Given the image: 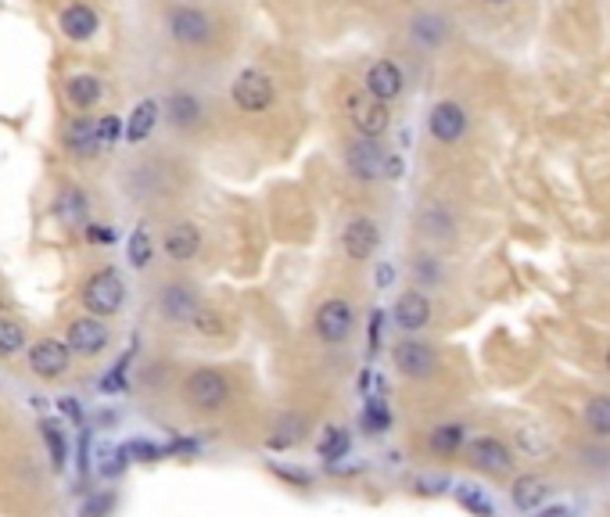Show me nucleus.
<instances>
[{
  "instance_id": "obj_1",
  "label": "nucleus",
  "mask_w": 610,
  "mask_h": 517,
  "mask_svg": "<svg viewBox=\"0 0 610 517\" xmlns=\"http://www.w3.org/2000/svg\"><path fill=\"white\" fill-rule=\"evenodd\" d=\"M122 299H126V284H122V277H119L115 270L94 273V277L87 281V288H83V302H87V310L94 312V316L115 312L122 306Z\"/></svg>"
},
{
  "instance_id": "obj_2",
  "label": "nucleus",
  "mask_w": 610,
  "mask_h": 517,
  "mask_svg": "<svg viewBox=\"0 0 610 517\" xmlns=\"http://www.w3.org/2000/svg\"><path fill=\"white\" fill-rule=\"evenodd\" d=\"M184 396H187V403H195L198 410H219V407H226V399H230V385H226V378L219 374V370H195L191 378H187V385H184Z\"/></svg>"
},
{
  "instance_id": "obj_3",
  "label": "nucleus",
  "mask_w": 610,
  "mask_h": 517,
  "mask_svg": "<svg viewBox=\"0 0 610 517\" xmlns=\"http://www.w3.org/2000/svg\"><path fill=\"white\" fill-rule=\"evenodd\" d=\"M348 119L363 137H381L388 129V104L374 94H352L348 98Z\"/></svg>"
},
{
  "instance_id": "obj_4",
  "label": "nucleus",
  "mask_w": 610,
  "mask_h": 517,
  "mask_svg": "<svg viewBox=\"0 0 610 517\" xmlns=\"http://www.w3.org/2000/svg\"><path fill=\"white\" fill-rule=\"evenodd\" d=\"M234 101L241 104L244 111H262L273 101V80L259 69H244L237 80H234Z\"/></svg>"
},
{
  "instance_id": "obj_5",
  "label": "nucleus",
  "mask_w": 610,
  "mask_h": 517,
  "mask_svg": "<svg viewBox=\"0 0 610 517\" xmlns=\"http://www.w3.org/2000/svg\"><path fill=\"white\" fill-rule=\"evenodd\" d=\"M345 162H348V173H352L356 180H377V177H385V151H381V144H377L374 137L356 140V144L348 148Z\"/></svg>"
},
{
  "instance_id": "obj_6",
  "label": "nucleus",
  "mask_w": 610,
  "mask_h": 517,
  "mask_svg": "<svg viewBox=\"0 0 610 517\" xmlns=\"http://www.w3.org/2000/svg\"><path fill=\"white\" fill-rule=\"evenodd\" d=\"M76 356H98L108 345V327H104L98 316H80L72 327H69V341H65Z\"/></svg>"
},
{
  "instance_id": "obj_7",
  "label": "nucleus",
  "mask_w": 610,
  "mask_h": 517,
  "mask_svg": "<svg viewBox=\"0 0 610 517\" xmlns=\"http://www.w3.org/2000/svg\"><path fill=\"white\" fill-rule=\"evenodd\" d=\"M348 330H352V306L345 299H330V302L319 306V312H316V334L323 341L334 345V341L348 338Z\"/></svg>"
},
{
  "instance_id": "obj_8",
  "label": "nucleus",
  "mask_w": 610,
  "mask_h": 517,
  "mask_svg": "<svg viewBox=\"0 0 610 517\" xmlns=\"http://www.w3.org/2000/svg\"><path fill=\"white\" fill-rule=\"evenodd\" d=\"M396 367H399V374L424 381V378H431V374H434L438 356H434V349H431V345H424V341H403V345L396 349Z\"/></svg>"
},
{
  "instance_id": "obj_9",
  "label": "nucleus",
  "mask_w": 610,
  "mask_h": 517,
  "mask_svg": "<svg viewBox=\"0 0 610 517\" xmlns=\"http://www.w3.org/2000/svg\"><path fill=\"white\" fill-rule=\"evenodd\" d=\"M29 367H33L40 378H58V374H65V367H69V345H62L58 338L36 341L33 352H29Z\"/></svg>"
},
{
  "instance_id": "obj_10",
  "label": "nucleus",
  "mask_w": 610,
  "mask_h": 517,
  "mask_svg": "<svg viewBox=\"0 0 610 517\" xmlns=\"http://www.w3.org/2000/svg\"><path fill=\"white\" fill-rule=\"evenodd\" d=\"M208 18H205L198 7H173L169 11V33L180 40V43H205L208 40Z\"/></svg>"
},
{
  "instance_id": "obj_11",
  "label": "nucleus",
  "mask_w": 610,
  "mask_h": 517,
  "mask_svg": "<svg viewBox=\"0 0 610 517\" xmlns=\"http://www.w3.org/2000/svg\"><path fill=\"white\" fill-rule=\"evenodd\" d=\"M463 129H467V115H463L460 104L453 101L434 104V111H431V133H434V140L453 144V140L463 137Z\"/></svg>"
},
{
  "instance_id": "obj_12",
  "label": "nucleus",
  "mask_w": 610,
  "mask_h": 517,
  "mask_svg": "<svg viewBox=\"0 0 610 517\" xmlns=\"http://www.w3.org/2000/svg\"><path fill=\"white\" fill-rule=\"evenodd\" d=\"M377 241H381V234L370 219H352L341 234V244H345L348 259H370L377 252Z\"/></svg>"
},
{
  "instance_id": "obj_13",
  "label": "nucleus",
  "mask_w": 610,
  "mask_h": 517,
  "mask_svg": "<svg viewBox=\"0 0 610 517\" xmlns=\"http://www.w3.org/2000/svg\"><path fill=\"white\" fill-rule=\"evenodd\" d=\"M198 312V295L191 284H169L162 292V316L173 323H191Z\"/></svg>"
},
{
  "instance_id": "obj_14",
  "label": "nucleus",
  "mask_w": 610,
  "mask_h": 517,
  "mask_svg": "<svg viewBox=\"0 0 610 517\" xmlns=\"http://www.w3.org/2000/svg\"><path fill=\"white\" fill-rule=\"evenodd\" d=\"M399 91H403V72L392 62L370 65V72H367V94H374L377 101L388 104L392 98H399Z\"/></svg>"
},
{
  "instance_id": "obj_15",
  "label": "nucleus",
  "mask_w": 610,
  "mask_h": 517,
  "mask_svg": "<svg viewBox=\"0 0 610 517\" xmlns=\"http://www.w3.org/2000/svg\"><path fill=\"white\" fill-rule=\"evenodd\" d=\"M471 464L474 467H481V471H492V474H503L510 471V449L500 442V438H478L474 445H471Z\"/></svg>"
},
{
  "instance_id": "obj_16",
  "label": "nucleus",
  "mask_w": 610,
  "mask_h": 517,
  "mask_svg": "<svg viewBox=\"0 0 610 517\" xmlns=\"http://www.w3.org/2000/svg\"><path fill=\"white\" fill-rule=\"evenodd\" d=\"M62 29H65L69 40H91V36L98 33V14H94V7H87V4H69V7L62 11Z\"/></svg>"
},
{
  "instance_id": "obj_17",
  "label": "nucleus",
  "mask_w": 610,
  "mask_h": 517,
  "mask_svg": "<svg viewBox=\"0 0 610 517\" xmlns=\"http://www.w3.org/2000/svg\"><path fill=\"white\" fill-rule=\"evenodd\" d=\"M198 244H202V237H198V230H195L191 223H180V226H173V230L166 234V255L176 259V263L195 259V255H198Z\"/></svg>"
},
{
  "instance_id": "obj_18",
  "label": "nucleus",
  "mask_w": 610,
  "mask_h": 517,
  "mask_svg": "<svg viewBox=\"0 0 610 517\" xmlns=\"http://www.w3.org/2000/svg\"><path fill=\"white\" fill-rule=\"evenodd\" d=\"M427 320H431V302H427L420 292H406V295L396 302V323H399V327L420 330Z\"/></svg>"
},
{
  "instance_id": "obj_19",
  "label": "nucleus",
  "mask_w": 610,
  "mask_h": 517,
  "mask_svg": "<svg viewBox=\"0 0 610 517\" xmlns=\"http://www.w3.org/2000/svg\"><path fill=\"white\" fill-rule=\"evenodd\" d=\"M546 482L542 478H535V474H524V478H517L513 482V489H510V496H513V507L517 511H524V514H531L542 500H546Z\"/></svg>"
},
{
  "instance_id": "obj_20",
  "label": "nucleus",
  "mask_w": 610,
  "mask_h": 517,
  "mask_svg": "<svg viewBox=\"0 0 610 517\" xmlns=\"http://www.w3.org/2000/svg\"><path fill=\"white\" fill-rule=\"evenodd\" d=\"M155 122H158V104H155V101H140L137 108H133V115H129L126 137H129L133 144H140V140H148V133L155 129Z\"/></svg>"
},
{
  "instance_id": "obj_21",
  "label": "nucleus",
  "mask_w": 610,
  "mask_h": 517,
  "mask_svg": "<svg viewBox=\"0 0 610 517\" xmlns=\"http://www.w3.org/2000/svg\"><path fill=\"white\" fill-rule=\"evenodd\" d=\"M65 144H69V151H76V155L98 151V144H94V122H91V119H72V122L65 126Z\"/></svg>"
},
{
  "instance_id": "obj_22",
  "label": "nucleus",
  "mask_w": 610,
  "mask_h": 517,
  "mask_svg": "<svg viewBox=\"0 0 610 517\" xmlns=\"http://www.w3.org/2000/svg\"><path fill=\"white\" fill-rule=\"evenodd\" d=\"M65 94H69V101L76 104V108H94V104L101 101V83L94 76H72L69 87H65Z\"/></svg>"
},
{
  "instance_id": "obj_23",
  "label": "nucleus",
  "mask_w": 610,
  "mask_h": 517,
  "mask_svg": "<svg viewBox=\"0 0 610 517\" xmlns=\"http://www.w3.org/2000/svg\"><path fill=\"white\" fill-rule=\"evenodd\" d=\"M40 431H43V442H47V449H51L54 467H65V460H69V442H65V435H62V424H58V420H43Z\"/></svg>"
},
{
  "instance_id": "obj_24",
  "label": "nucleus",
  "mask_w": 610,
  "mask_h": 517,
  "mask_svg": "<svg viewBox=\"0 0 610 517\" xmlns=\"http://www.w3.org/2000/svg\"><path fill=\"white\" fill-rule=\"evenodd\" d=\"M420 230L427 237H449L453 234V219H449V212L442 206H427L420 212Z\"/></svg>"
},
{
  "instance_id": "obj_25",
  "label": "nucleus",
  "mask_w": 610,
  "mask_h": 517,
  "mask_svg": "<svg viewBox=\"0 0 610 517\" xmlns=\"http://www.w3.org/2000/svg\"><path fill=\"white\" fill-rule=\"evenodd\" d=\"M348 445H352V438H348L345 427H327L323 438H319V456L323 460H341L348 453Z\"/></svg>"
},
{
  "instance_id": "obj_26",
  "label": "nucleus",
  "mask_w": 610,
  "mask_h": 517,
  "mask_svg": "<svg viewBox=\"0 0 610 517\" xmlns=\"http://www.w3.org/2000/svg\"><path fill=\"white\" fill-rule=\"evenodd\" d=\"M198 115H202V104L195 101L191 94H173V98H169V119H173L176 126H195Z\"/></svg>"
},
{
  "instance_id": "obj_27",
  "label": "nucleus",
  "mask_w": 610,
  "mask_h": 517,
  "mask_svg": "<svg viewBox=\"0 0 610 517\" xmlns=\"http://www.w3.org/2000/svg\"><path fill=\"white\" fill-rule=\"evenodd\" d=\"M586 424L593 435L607 438L610 435V396H596L589 407H586Z\"/></svg>"
},
{
  "instance_id": "obj_28",
  "label": "nucleus",
  "mask_w": 610,
  "mask_h": 517,
  "mask_svg": "<svg viewBox=\"0 0 610 517\" xmlns=\"http://www.w3.org/2000/svg\"><path fill=\"white\" fill-rule=\"evenodd\" d=\"M22 345H25L22 323L11 316H0V356H14V352H22Z\"/></svg>"
},
{
  "instance_id": "obj_29",
  "label": "nucleus",
  "mask_w": 610,
  "mask_h": 517,
  "mask_svg": "<svg viewBox=\"0 0 610 517\" xmlns=\"http://www.w3.org/2000/svg\"><path fill=\"white\" fill-rule=\"evenodd\" d=\"M456 500L471 511V514L478 517H496V507L489 503V496L481 493V489H474V485H456Z\"/></svg>"
},
{
  "instance_id": "obj_30",
  "label": "nucleus",
  "mask_w": 610,
  "mask_h": 517,
  "mask_svg": "<svg viewBox=\"0 0 610 517\" xmlns=\"http://www.w3.org/2000/svg\"><path fill=\"white\" fill-rule=\"evenodd\" d=\"M463 445V427L460 424H442L431 431V449L434 453H456Z\"/></svg>"
},
{
  "instance_id": "obj_31",
  "label": "nucleus",
  "mask_w": 610,
  "mask_h": 517,
  "mask_svg": "<svg viewBox=\"0 0 610 517\" xmlns=\"http://www.w3.org/2000/svg\"><path fill=\"white\" fill-rule=\"evenodd\" d=\"M129 263H133L137 270L151 263V234H148V226H137V230H133V237H129Z\"/></svg>"
},
{
  "instance_id": "obj_32",
  "label": "nucleus",
  "mask_w": 610,
  "mask_h": 517,
  "mask_svg": "<svg viewBox=\"0 0 610 517\" xmlns=\"http://www.w3.org/2000/svg\"><path fill=\"white\" fill-rule=\"evenodd\" d=\"M58 215H62L65 223H83V215H87V198H83L80 191H65V195L58 198Z\"/></svg>"
},
{
  "instance_id": "obj_33",
  "label": "nucleus",
  "mask_w": 610,
  "mask_h": 517,
  "mask_svg": "<svg viewBox=\"0 0 610 517\" xmlns=\"http://www.w3.org/2000/svg\"><path fill=\"white\" fill-rule=\"evenodd\" d=\"M413 36L424 40V43H438V40L445 36V22H442V18H431V14H420V18L413 22Z\"/></svg>"
},
{
  "instance_id": "obj_34",
  "label": "nucleus",
  "mask_w": 610,
  "mask_h": 517,
  "mask_svg": "<svg viewBox=\"0 0 610 517\" xmlns=\"http://www.w3.org/2000/svg\"><path fill=\"white\" fill-rule=\"evenodd\" d=\"M119 133H122V126H119V119H115V115H101V119L94 122V144H98V148H111V144H119Z\"/></svg>"
},
{
  "instance_id": "obj_35",
  "label": "nucleus",
  "mask_w": 610,
  "mask_h": 517,
  "mask_svg": "<svg viewBox=\"0 0 610 517\" xmlns=\"http://www.w3.org/2000/svg\"><path fill=\"white\" fill-rule=\"evenodd\" d=\"M277 431H281V435H273V438H270L273 445H295V442H302V435H305L302 416H284Z\"/></svg>"
},
{
  "instance_id": "obj_36",
  "label": "nucleus",
  "mask_w": 610,
  "mask_h": 517,
  "mask_svg": "<svg viewBox=\"0 0 610 517\" xmlns=\"http://www.w3.org/2000/svg\"><path fill=\"white\" fill-rule=\"evenodd\" d=\"M363 424H367L370 431H385V427L392 424V414H388V407H385L381 399H370V403H367V414H363Z\"/></svg>"
},
{
  "instance_id": "obj_37",
  "label": "nucleus",
  "mask_w": 610,
  "mask_h": 517,
  "mask_svg": "<svg viewBox=\"0 0 610 517\" xmlns=\"http://www.w3.org/2000/svg\"><path fill=\"white\" fill-rule=\"evenodd\" d=\"M122 464H126V453H122V449H111V445H104V449H101V464H98V471H101L104 478H115V474L122 471Z\"/></svg>"
},
{
  "instance_id": "obj_38",
  "label": "nucleus",
  "mask_w": 610,
  "mask_h": 517,
  "mask_svg": "<svg viewBox=\"0 0 610 517\" xmlns=\"http://www.w3.org/2000/svg\"><path fill=\"white\" fill-rule=\"evenodd\" d=\"M191 323H195L202 334H223V320H219L212 310H202V306H198V312H195V320H191Z\"/></svg>"
},
{
  "instance_id": "obj_39",
  "label": "nucleus",
  "mask_w": 610,
  "mask_h": 517,
  "mask_svg": "<svg viewBox=\"0 0 610 517\" xmlns=\"http://www.w3.org/2000/svg\"><path fill=\"white\" fill-rule=\"evenodd\" d=\"M381 327H385V312L374 310L370 312V349H377V345H381Z\"/></svg>"
},
{
  "instance_id": "obj_40",
  "label": "nucleus",
  "mask_w": 610,
  "mask_h": 517,
  "mask_svg": "<svg viewBox=\"0 0 610 517\" xmlns=\"http://www.w3.org/2000/svg\"><path fill=\"white\" fill-rule=\"evenodd\" d=\"M108 507H111V496H98V500H91V503H87V511H83V514H87V517H101Z\"/></svg>"
},
{
  "instance_id": "obj_41",
  "label": "nucleus",
  "mask_w": 610,
  "mask_h": 517,
  "mask_svg": "<svg viewBox=\"0 0 610 517\" xmlns=\"http://www.w3.org/2000/svg\"><path fill=\"white\" fill-rule=\"evenodd\" d=\"M58 407L65 410V416H69V420H83V410H80V403H76L72 396H65V399H62Z\"/></svg>"
},
{
  "instance_id": "obj_42",
  "label": "nucleus",
  "mask_w": 610,
  "mask_h": 517,
  "mask_svg": "<svg viewBox=\"0 0 610 517\" xmlns=\"http://www.w3.org/2000/svg\"><path fill=\"white\" fill-rule=\"evenodd\" d=\"M582 456H586V464H589V467H593V464H607L610 467V453H604V449H586Z\"/></svg>"
},
{
  "instance_id": "obj_43",
  "label": "nucleus",
  "mask_w": 610,
  "mask_h": 517,
  "mask_svg": "<svg viewBox=\"0 0 610 517\" xmlns=\"http://www.w3.org/2000/svg\"><path fill=\"white\" fill-rule=\"evenodd\" d=\"M111 237H115V234H111V230H108V226H87V241H111Z\"/></svg>"
},
{
  "instance_id": "obj_44",
  "label": "nucleus",
  "mask_w": 610,
  "mask_h": 517,
  "mask_svg": "<svg viewBox=\"0 0 610 517\" xmlns=\"http://www.w3.org/2000/svg\"><path fill=\"white\" fill-rule=\"evenodd\" d=\"M385 177H403V158H385Z\"/></svg>"
},
{
  "instance_id": "obj_45",
  "label": "nucleus",
  "mask_w": 610,
  "mask_h": 517,
  "mask_svg": "<svg viewBox=\"0 0 610 517\" xmlns=\"http://www.w3.org/2000/svg\"><path fill=\"white\" fill-rule=\"evenodd\" d=\"M392 277H396V270H392L388 263H385V266H377V284H381V288H388V284H392Z\"/></svg>"
},
{
  "instance_id": "obj_46",
  "label": "nucleus",
  "mask_w": 610,
  "mask_h": 517,
  "mask_svg": "<svg viewBox=\"0 0 610 517\" xmlns=\"http://www.w3.org/2000/svg\"><path fill=\"white\" fill-rule=\"evenodd\" d=\"M539 517H575V514H571L567 507H549V511H542Z\"/></svg>"
},
{
  "instance_id": "obj_47",
  "label": "nucleus",
  "mask_w": 610,
  "mask_h": 517,
  "mask_svg": "<svg viewBox=\"0 0 610 517\" xmlns=\"http://www.w3.org/2000/svg\"><path fill=\"white\" fill-rule=\"evenodd\" d=\"M489 4H492V7H503V4H510V0H489Z\"/></svg>"
},
{
  "instance_id": "obj_48",
  "label": "nucleus",
  "mask_w": 610,
  "mask_h": 517,
  "mask_svg": "<svg viewBox=\"0 0 610 517\" xmlns=\"http://www.w3.org/2000/svg\"><path fill=\"white\" fill-rule=\"evenodd\" d=\"M607 370H610V352H607Z\"/></svg>"
}]
</instances>
